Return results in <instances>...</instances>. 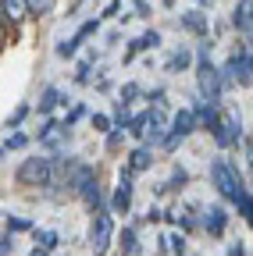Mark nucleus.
Here are the masks:
<instances>
[{
  "label": "nucleus",
  "instance_id": "obj_16",
  "mask_svg": "<svg viewBox=\"0 0 253 256\" xmlns=\"http://www.w3.org/2000/svg\"><path fill=\"white\" fill-rule=\"evenodd\" d=\"M228 25H232L235 32H246V28H253V0H235V8H232V18H228Z\"/></svg>",
  "mask_w": 253,
  "mask_h": 256
},
{
  "label": "nucleus",
  "instance_id": "obj_4",
  "mask_svg": "<svg viewBox=\"0 0 253 256\" xmlns=\"http://www.w3.org/2000/svg\"><path fill=\"white\" fill-rule=\"evenodd\" d=\"M111 242H114V214H111V206H104L89 220V249L97 256H104L111 249Z\"/></svg>",
  "mask_w": 253,
  "mask_h": 256
},
{
  "label": "nucleus",
  "instance_id": "obj_28",
  "mask_svg": "<svg viewBox=\"0 0 253 256\" xmlns=\"http://www.w3.org/2000/svg\"><path fill=\"white\" fill-rule=\"evenodd\" d=\"M143 92H146V89H143L139 82H125V86L118 89V100H121V104H132V100H139Z\"/></svg>",
  "mask_w": 253,
  "mask_h": 256
},
{
  "label": "nucleus",
  "instance_id": "obj_19",
  "mask_svg": "<svg viewBox=\"0 0 253 256\" xmlns=\"http://www.w3.org/2000/svg\"><path fill=\"white\" fill-rule=\"evenodd\" d=\"M161 43H164V36H161V28H146L143 36H136V40H132V46H136L139 54H146V50H157Z\"/></svg>",
  "mask_w": 253,
  "mask_h": 256
},
{
  "label": "nucleus",
  "instance_id": "obj_7",
  "mask_svg": "<svg viewBox=\"0 0 253 256\" xmlns=\"http://www.w3.org/2000/svg\"><path fill=\"white\" fill-rule=\"evenodd\" d=\"M132 178H136V174H132L129 168L118 171L114 192H111V200H107L111 214H129V210H132V200H136V182H132Z\"/></svg>",
  "mask_w": 253,
  "mask_h": 256
},
{
  "label": "nucleus",
  "instance_id": "obj_1",
  "mask_svg": "<svg viewBox=\"0 0 253 256\" xmlns=\"http://www.w3.org/2000/svg\"><path fill=\"white\" fill-rule=\"evenodd\" d=\"M210 185L217 188V196L225 200V203H235L242 192L249 188V182L242 178V171H239V164H232L228 156H214L210 160Z\"/></svg>",
  "mask_w": 253,
  "mask_h": 256
},
{
  "label": "nucleus",
  "instance_id": "obj_11",
  "mask_svg": "<svg viewBox=\"0 0 253 256\" xmlns=\"http://www.w3.org/2000/svg\"><path fill=\"white\" fill-rule=\"evenodd\" d=\"M196 68V50L193 46H175L171 54H168V60H164V72L168 75H182V72H193Z\"/></svg>",
  "mask_w": 253,
  "mask_h": 256
},
{
  "label": "nucleus",
  "instance_id": "obj_27",
  "mask_svg": "<svg viewBox=\"0 0 253 256\" xmlns=\"http://www.w3.org/2000/svg\"><path fill=\"white\" fill-rule=\"evenodd\" d=\"M57 8V0H29V14L33 18H50Z\"/></svg>",
  "mask_w": 253,
  "mask_h": 256
},
{
  "label": "nucleus",
  "instance_id": "obj_30",
  "mask_svg": "<svg viewBox=\"0 0 253 256\" xmlns=\"http://www.w3.org/2000/svg\"><path fill=\"white\" fill-rule=\"evenodd\" d=\"M164 242H168V249H171V256H185V232H171V235H164Z\"/></svg>",
  "mask_w": 253,
  "mask_h": 256
},
{
  "label": "nucleus",
  "instance_id": "obj_15",
  "mask_svg": "<svg viewBox=\"0 0 253 256\" xmlns=\"http://www.w3.org/2000/svg\"><path fill=\"white\" fill-rule=\"evenodd\" d=\"M0 11H4L11 28H18L25 18H33V14H29V0H0Z\"/></svg>",
  "mask_w": 253,
  "mask_h": 256
},
{
  "label": "nucleus",
  "instance_id": "obj_36",
  "mask_svg": "<svg viewBox=\"0 0 253 256\" xmlns=\"http://www.w3.org/2000/svg\"><path fill=\"white\" fill-rule=\"evenodd\" d=\"M121 8H125V0H111V4L104 8V14H97V18H100V22H104V18H121Z\"/></svg>",
  "mask_w": 253,
  "mask_h": 256
},
{
  "label": "nucleus",
  "instance_id": "obj_41",
  "mask_svg": "<svg viewBox=\"0 0 253 256\" xmlns=\"http://www.w3.org/2000/svg\"><path fill=\"white\" fill-rule=\"evenodd\" d=\"M242 153H246V164L253 171V139H242Z\"/></svg>",
  "mask_w": 253,
  "mask_h": 256
},
{
  "label": "nucleus",
  "instance_id": "obj_37",
  "mask_svg": "<svg viewBox=\"0 0 253 256\" xmlns=\"http://www.w3.org/2000/svg\"><path fill=\"white\" fill-rule=\"evenodd\" d=\"M132 11H136V18H153L150 0H132Z\"/></svg>",
  "mask_w": 253,
  "mask_h": 256
},
{
  "label": "nucleus",
  "instance_id": "obj_13",
  "mask_svg": "<svg viewBox=\"0 0 253 256\" xmlns=\"http://www.w3.org/2000/svg\"><path fill=\"white\" fill-rule=\"evenodd\" d=\"M153 160H157L153 156V146H143L139 142V146H132L129 153H125V168H129L132 174H146L153 168Z\"/></svg>",
  "mask_w": 253,
  "mask_h": 256
},
{
  "label": "nucleus",
  "instance_id": "obj_8",
  "mask_svg": "<svg viewBox=\"0 0 253 256\" xmlns=\"http://www.w3.org/2000/svg\"><path fill=\"white\" fill-rule=\"evenodd\" d=\"M228 206L225 203H210V206H200V228L210 235V238H225V228H228Z\"/></svg>",
  "mask_w": 253,
  "mask_h": 256
},
{
  "label": "nucleus",
  "instance_id": "obj_42",
  "mask_svg": "<svg viewBox=\"0 0 253 256\" xmlns=\"http://www.w3.org/2000/svg\"><path fill=\"white\" fill-rule=\"evenodd\" d=\"M239 36H242V46H246V50H253V28H246V32H239Z\"/></svg>",
  "mask_w": 253,
  "mask_h": 256
},
{
  "label": "nucleus",
  "instance_id": "obj_31",
  "mask_svg": "<svg viewBox=\"0 0 253 256\" xmlns=\"http://www.w3.org/2000/svg\"><path fill=\"white\" fill-rule=\"evenodd\" d=\"M4 232H11V235L33 232V220H25V217H11V214H8V220H4Z\"/></svg>",
  "mask_w": 253,
  "mask_h": 256
},
{
  "label": "nucleus",
  "instance_id": "obj_14",
  "mask_svg": "<svg viewBox=\"0 0 253 256\" xmlns=\"http://www.w3.org/2000/svg\"><path fill=\"white\" fill-rule=\"evenodd\" d=\"M97 60H100V50H97V46H89V50H86V57L75 64L72 82H75V86H93V64H97Z\"/></svg>",
  "mask_w": 253,
  "mask_h": 256
},
{
  "label": "nucleus",
  "instance_id": "obj_23",
  "mask_svg": "<svg viewBox=\"0 0 253 256\" xmlns=\"http://www.w3.org/2000/svg\"><path fill=\"white\" fill-rule=\"evenodd\" d=\"M232 206H235V214H239V217H242V220L249 224V228H253V192L246 188V192H242V196H239V200H235Z\"/></svg>",
  "mask_w": 253,
  "mask_h": 256
},
{
  "label": "nucleus",
  "instance_id": "obj_25",
  "mask_svg": "<svg viewBox=\"0 0 253 256\" xmlns=\"http://www.w3.org/2000/svg\"><path fill=\"white\" fill-rule=\"evenodd\" d=\"M143 100H150V107H157V110H168V89L164 86H153V89L143 92Z\"/></svg>",
  "mask_w": 253,
  "mask_h": 256
},
{
  "label": "nucleus",
  "instance_id": "obj_38",
  "mask_svg": "<svg viewBox=\"0 0 253 256\" xmlns=\"http://www.w3.org/2000/svg\"><path fill=\"white\" fill-rule=\"evenodd\" d=\"M11 252H15V235L4 232V235H0V256H11Z\"/></svg>",
  "mask_w": 253,
  "mask_h": 256
},
{
  "label": "nucleus",
  "instance_id": "obj_12",
  "mask_svg": "<svg viewBox=\"0 0 253 256\" xmlns=\"http://www.w3.org/2000/svg\"><path fill=\"white\" fill-rule=\"evenodd\" d=\"M57 107H68V92L61 89V86H47V89L40 92V100H36V107H33V110H36L40 118H50Z\"/></svg>",
  "mask_w": 253,
  "mask_h": 256
},
{
  "label": "nucleus",
  "instance_id": "obj_5",
  "mask_svg": "<svg viewBox=\"0 0 253 256\" xmlns=\"http://www.w3.org/2000/svg\"><path fill=\"white\" fill-rule=\"evenodd\" d=\"M193 132H200L193 107L175 110V114H171V124H168V136H164V142H161V150H168V153H171V150H178V142H185Z\"/></svg>",
  "mask_w": 253,
  "mask_h": 256
},
{
  "label": "nucleus",
  "instance_id": "obj_45",
  "mask_svg": "<svg viewBox=\"0 0 253 256\" xmlns=\"http://www.w3.org/2000/svg\"><path fill=\"white\" fill-rule=\"evenodd\" d=\"M161 4H164V8H168V11H171V8H175V4H178V0H161Z\"/></svg>",
  "mask_w": 253,
  "mask_h": 256
},
{
  "label": "nucleus",
  "instance_id": "obj_2",
  "mask_svg": "<svg viewBox=\"0 0 253 256\" xmlns=\"http://www.w3.org/2000/svg\"><path fill=\"white\" fill-rule=\"evenodd\" d=\"M50 178H54V156L50 153H33L15 168V182L22 188H50Z\"/></svg>",
  "mask_w": 253,
  "mask_h": 256
},
{
  "label": "nucleus",
  "instance_id": "obj_26",
  "mask_svg": "<svg viewBox=\"0 0 253 256\" xmlns=\"http://www.w3.org/2000/svg\"><path fill=\"white\" fill-rule=\"evenodd\" d=\"M185 185H189V171H185V168H171V178L164 182V188H168V192H182Z\"/></svg>",
  "mask_w": 253,
  "mask_h": 256
},
{
  "label": "nucleus",
  "instance_id": "obj_9",
  "mask_svg": "<svg viewBox=\"0 0 253 256\" xmlns=\"http://www.w3.org/2000/svg\"><path fill=\"white\" fill-rule=\"evenodd\" d=\"M178 28L189 32V36H196V40H210V14L200 11V8H189L178 14Z\"/></svg>",
  "mask_w": 253,
  "mask_h": 256
},
{
  "label": "nucleus",
  "instance_id": "obj_21",
  "mask_svg": "<svg viewBox=\"0 0 253 256\" xmlns=\"http://www.w3.org/2000/svg\"><path fill=\"white\" fill-rule=\"evenodd\" d=\"M79 50H82V40H79V36H68L65 43H57V46H54V54H57L61 60H75Z\"/></svg>",
  "mask_w": 253,
  "mask_h": 256
},
{
  "label": "nucleus",
  "instance_id": "obj_29",
  "mask_svg": "<svg viewBox=\"0 0 253 256\" xmlns=\"http://www.w3.org/2000/svg\"><path fill=\"white\" fill-rule=\"evenodd\" d=\"M29 142H33V136H25L22 128H15V132H11V136L4 139V150H8V153H11V150H25Z\"/></svg>",
  "mask_w": 253,
  "mask_h": 256
},
{
  "label": "nucleus",
  "instance_id": "obj_20",
  "mask_svg": "<svg viewBox=\"0 0 253 256\" xmlns=\"http://www.w3.org/2000/svg\"><path fill=\"white\" fill-rule=\"evenodd\" d=\"M33 238H36V246L47 249V252H54V249L61 246V235H57L54 228H33Z\"/></svg>",
  "mask_w": 253,
  "mask_h": 256
},
{
  "label": "nucleus",
  "instance_id": "obj_6",
  "mask_svg": "<svg viewBox=\"0 0 253 256\" xmlns=\"http://www.w3.org/2000/svg\"><path fill=\"white\" fill-rule=\"evenodd\" d=\"M43 150H50V153H65V146L72 142V128H65L57 118H43V124L36 128V136H33Z\"/></svg>",
  "mask_w": 253,
  "mask_h": 256
},
{
  "label": "nucleus",
  "instance_id": "obj_39",
  "mask_svg": "<svg viewBox=\"0 0 253 256\" xmlns=\"http://www.w3.org/2000/svg\"><path fill=\"white\" fill-rule=\"evenodd\" d=\"M161 220H164V210L150 203V210H146V217H143V224H161Z\"/></svg>",
  "mask_w": 253,
  "mask_h": 256
},
{
  "label": "nucleus",
  "instance_id": "obj_3",
  "mask_svg": "<svg viewBox=\"0 0 253 256\" xmlns=\"http://www.w3.org/2000/svg\"><path fill=\"white\" fill-rule=\"evenodd\" d=\"M210 139H214L217 153L239 150V146H242V139H246V132H242V118H239L235 110H225V114H221V124L210 132Z\"/></svg>",
  "mask_w": 253,
  "mask_h": 256
},
{
  "label": "nucleus",
  "instance_id": "obj_18",
  "mask_svg": "<svg viewBox=\"0 0 253 256\" xmlns=\"http://www.w3.org/2000/svg\"><path fill=\"white\" fill-rule=\"evenodd\" d=\"M118 246H121V256H139V232L136 224H125L118 232Z\"/></svg>",
  "mask_w": 253,
  "mask_h": 256
},
{
  "label": "nucleus",
  "instance_id": "obj_34",
  "mask_svg": "<svg viewBox=\"0 0 253 256\" xmlns=\"http://www.w3.org/2000/svg\"><path fill=\"white\" fill-rule=\"evenodd\" d=\"M125 136H129L125 128H111V132L104 136V139H107V150H111V153H114V150H121V146H125Z\"/></svg>",
  "mask_w": 253,
  "mask_h": 256
},
{
  "label": "nucleus",
  "instance_id": "obj_33",
  "mask_svg": "<svg viewBox=\"0 0 253 256\" xmlns=\"http://www.w3.org/2000/svg\"><path fill=\"white\" fill-rule=\"evenodd\" d=\"M97 32H100V18H89V22H82V25L75 28V36H79V40L86 43L89 36H97Z\"/></svg>",
  "mask_w": 253,
  "mask_h": 256
},
{
  "label": "nucleus",
  "instance_id": "obj_10",
  "mask_svg": "<svg viewBox=\"0 0 253 256\" xmlns=\"http://www.w3.org/2000/svg\"><path fill=\"white\" fill-rule=\"evenodd\" d=\"M97 178H100V171L93 168V164H86V160H75V164H72V171H68V182H65V192L79 196V192H82L89 182H97Z\"/></svg>",
  "mask_w": 253,
  "mask_h": 256
},
{
  "label": "nucleus",
  "instance_id": "obj_32",
  "mask_svg": "<svg viewBox=\"0 0 253 256\" xmlns=\"http://www.w3.org/2000/svg\"><path fill=\"white\" fill-rule=\"evenodd\" d=\"M29 114H33V107H29V104H18V107H15V114L8 118V128H11V132H15V128H22Z\"/></svg>",
  "mask_w": 253,
  "mask_h": 256
},
{
  "label": "nucleus",
  "instance_id": "obj_24",
  "mask_svg": "<svg viewBox=\"0 0 253 256\" xmlns=\"http://www.w3.org/2000/svg\"><path fill=\"white\" fill-rule=\"evenodd\" d=\"M89 128H93L97 136H107L111 128H114V121H111V114H104V110H93V114H89Z\"/></svg>",
  "mask_w": 253,
  "mask_h": 256
},
{
  "label": "nucleus",
  "instance_id": "obj_40",
  "mask_svg": "<svg viewBox=\"0 0 253 256\" xmlns=\"http://www.w3.org/2000/svg\"><path fill=\"white\" fill-rule=\"evenodd\" d=\"M225 256H246V242H228Z\"/></svg>",
  "mask_w": 253,
  "mask_h": 256
},
{
  "label": "nucleus",
  "instance_id": "obj_17",
  "mask_svg": "<svg viewBox=\"0 0 253 256\" xmlns=\"http://www.w3.org/2000/svg\"><path fill=\"white\" fill-rule=\"evenodd\" d=\"M79 200H82V203H86L93 214H97V210H104V206H107V196H104V188H100V178H97V182H89V185L79 192Z\"/></svg>",
  "mask_w": 253,
  "mask_h": 256
},
{
  "label": "nucleus",
  "instance_id": "obj_35",
  "mask_svg": "<svg viewBox=\"0 0 253 256\" xmlns=\"http://www.w3.org/2000/svg\"><path fill=\"white\" fill-rule=\"evenodd\" d=\"M82 118H86V104H75V107H72V110L65 114V121H61V124H65V128H75V124H79Z\"/></svg>",
  "mask_w": 253,
  "mask_h": 256
},
{
  "label": "nucleus",
  "instance_id": "obj_43",
  "mask_svg": "<svg viewBox=\"0 0 253 256\" xmlns=\"http://www.w3.org/2000/svg\"><path fill=\"white\" fill-rule=\"evenodd\" d=\"M196 8H200V11H207V8H214V0H196Z\"/></svg>",
  "mask_w": 253,
  "mask_h": 256
},
{
  "label": "nucleus",
  "instance_id": "obj_46",
  "mask_svg": "<svg viewBox=\"0 0 253 256\" xmlns=\"http://www.w3.org/2000/svg\"><path fill=\"white\" fill-rule=\"evenodd\" d=\"M4 153H8V150H4V146H0V160H4Z\"/></svg>",
  "mask_w": 253,
  "mask_h": 256
},
{
  "label": "nucleus",
  "instance_id": "obj_22",
  "mask_svg": "<svg viewBox=\"0 0 253 256\" xmlns=\"http://www.w3.org/2000/svg\"><path fill=\"white\" fill-rule=\"evenodd\" d=\"M146 121H150V110H139V114H132V121H129V136H132L136 142L146 139Z\"/></svg>",
  "mask_w": 253,
  "mask_h": 256
},
{
  "label": "nucleus",
  "instance_id": "obj_47",
  "mask_svg": "<svg viewBox=\"0 0 253 256\" xmlns=\"http://www.w3.org/2000/svg\"><path fill=\"white\" fill-rule=\"evenodd\" d=\"M249 192H253V174H249Z\"/></svg>",
  "mask_w": 253,
  "mask_h": 256
},
{
  "label": "nucleus",
  "instance_id": "obj_44",
  "mask_svg": "<svg viewBox=\"0 0 253 256\" xmlns=\"http://www.w3.org/2000/svg\"><path fill=\"white\" fill-rule=\"evenodd\" d=\"M29 256H50V252H47V249H40V246H36V249H33V252H29Z\"/></svg>",
  "mask_w": 253,
  "mask_h": 256
}]
</instances>
